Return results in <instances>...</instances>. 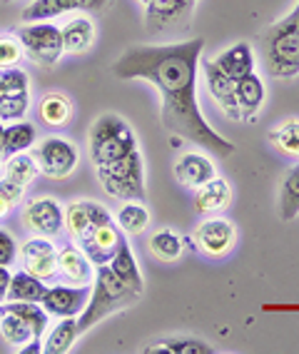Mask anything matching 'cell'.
Masks as SVG:
<instances>
[{
  "label": "cell",
  "mask_w": 299,
  "mask_h": 354,
  "mask_svg": "<svg viewBox=\"0 0 299 354\" xmlns=\"http://www.w3.org/2000/svg\"><path fill=\"white\" fill-rule=\"evenodd\" d=\"M204 38L133 45L113 65L117 80H142L160 93V122L172 138L195 142L217 158L235 155V142L220 135L200 108V60Z\"/></svg>",
  "instance_id": "cell-1"
},
{
  "label": "cell",
  "mask_w": 299,
  "mask_h": 354,
  "mask_svg": "<svg viewBox=\"0 0 299 354\" xmlns=\"http://www.w3.org/2000/svg\"><path fill=\"white\" fill-rule=\"evenodd\" d=\"M262 57L274 80L299 77V0L262 35Z\"/></svg>",
  "instance_id": "cell-2"
},
{
  "label": "cell",
  "mask_w": 299,
  "mask_h": 354,
  "mask_svg": "<svg viewBox=\"0 0 299 354\" xmlns=\"http://www.w3.org/2000/svg\"><path fill=\"white\" fill-rule=\"evenodd\" d=\"M140 299L142 297L137 292H133L130 287H125L120 279L115 277L110 265L95 267V277H93V285H90L88 304H85V310L77 315L80 332L88 335L90 329H95L97 324L105 322L108 317L130 310V307H135Z\"/></svg>",
  "instance_id": "cell-3"
},
{
  "label": "cell",
  "mask_w": 299,
  "mask_h": 354,
  "mask_svg": "<svg viewBox=\"0 0 299 354\" xmlns=\"http://www.w3.org/2000/svg\"><path fill=\"white\" fill-rule=\"evenodd\" d=\"M137 147L140 142H137L133 125L117 113H102L88 130V152L93 170L125 158Z\"/></svg>",
  "instance_id": "cell-4"
},
{
  "label": "cell",
  "mask_w": 299,
  "mask_h": 354,
  "mask_svg": "<svg viewBox=\"0 0 299 354\" xmlns=\"http://www.w3.org/2000/svg\"><path fill=\"white\" fill-rule=\"evenodd\" d=\"M95 177L102 192L110 200L125 203V200H145L147 195V170L142 150H133L125 158L115 160L110 165L95 167Z\"/></svg>",
  "instance_id": "cell-5"
},
{
  "label": "cell",
  "mask_w": 299,
  "mask_h": 354,
  "mask_svg": "<svg viewBox=\"0 0 299 354\" xmlns=\"http://www.w3.org/2000/svg\"><path fill=\"white\" fill-rule=\"evenodd\" d=\"M32 155L38 160L40 175L52 183L68 180L80 165V147L75 140L65 138V135H45L43 140L35 142Z\"/></svg>",
  "instance_id": "cell-6"
},
{
  "label": "cell",
  "mask_w": 299,
  "mask_h": 354,
  "mask_svg": "<svg viewBox=\"0 0 299 354\" xmlns=\"http://www.w3.org/2000/svg\"><path fill=\"white\" fill-rule=\"evenodd\" d=\"M15 35H18L20 45H23L26 60H30L32 65H38L43 70L55 68L60 63V57L65 55L63 38H60V26H55L52 20L26 23Z\"/></svg>",
  "instance_id": "cell-7"
},
{
  "label": "cell",
  "mask_w": 299,
  "mask_h": 354,
  "mask_svg": "<svg viewBox=\"0 0 299 354\" xmlns=\"http://www.w3.org/2000/svg\"><path fill=\"white\" fill-rule=\"evenodd\" d=\"M240 242V230L229 217L207 215L192 232L195 252L204 254L207 259H224L235 252Z\"/></svg>",
  "instance_id": "cell-8"
},
{
  "label": "cell",
  "mask_w": 299,
  "mask_h": 354,
  "mask_svg": "<svg viewBox=\"0 0 299 354\" xmlns=\"http://www.w3.org/2000/svg\"><path fill=\"white\" fill-rule=\"evenodd\" d=\"M20 225L26 227L28 234L38 237H50L57 240L65 232V207L63 203L52 195L30 197L23 209H20Z\"/></svg>",
  "instance_id": "cell-9"
},
{
  "label": "cell",
  "mask_w": 299,
  "mask_h": 354,
  "mask_svg": "<svg viewBox=\"0 0 299 354\" xmlns=\"http://www.w3.org/2000/svg\"><path fill=\"white\" fill-rule=\"evenodd\" d=\"M18 262L23 270H28L35 277L50 282L57 277V245L50 237L28 234L26 240L18 242Z\"/></svg>",
  "instance_id": "cell-10"
},
{
  "label": "cell",
  "mask_w": 299,
  "mask_h": 354,
  "mask_svg": "<svg viewBox=\"0 0 299 354\" xmlns=\"http://www.w3.org/2000/svg\"><path fill=\"white\" fill-rule=\"evenodd\" d=\"M200 82L204 85L210 100L215 102V108L232 122H240V108H237V95H235V80L224 75L222 70L212 63V57L200 60Z\"/></svg>",
  "instance_id": "cell-11"
},
{
  "label": "cell",
  "mask_w": 299,
  "mask_h": 354,
  "mask_svg": "<svg viewBox=\"0 0 299 354\" xmlns=\"http://www.w3.org/2000/svg\"><path fill=\"white\" fill-rule=\"evenodd\" d=\"M60 38H63L65 55H88L97 43V23L93 13L75 10V13L65 15V20L60 23Z\"/></svg>",
  "instance_id": "cell-12"
},
{
  "label": "cell",
  "mask_w": 299,
  "mask_h": 354,
  "mask_svg": "<svg viewBox=\"0 0 299 354\" xmlns=\"http://www.w3.org/2000/svg\"><path fill=\"white\" fill-rule=\"evenodd\" d=\"M172 175L177 180L180 187L185 190H197L204 183H210L212 177L220 175L217 162L202 150H187L182 152L175 165H172Z\"/></svg>",
  "instance_id": "cell-13"
},
{
  "label": "cell",
  "mask_w": 299,
  "mask_h": 354,
  "mask_svg": "<svg viewBox=\"0 0 299 354\" xmlns=\"http://www.w3.org/2000/svg\"><path fill=\"white\" fill-rule=\"evenodd\" d=\"M122 240H125V234H122V230L117 227L113 220V222H105V225L93 227L88 234H83L75 245L88 254V259L93 265L100 267V265H108L110 259H113V254L117 252V247H120Z\"/></svg>",
  "instance_id": "cell-14"
},
{
  "label": "cell",
  "mask_w": 299,
  "mask_h": 354,
  "mask_svg": "<svg viewBox=\"0 0 299 354\" xmlns=\"http://www.w3.org/2000/svg\"><path fill=\"white\" fill-rule=\"evenodd\" d=\"M90 297V287H75V285H48L43 299V310L52 319H63V317H77L85 310Z\"/></svg>",
  "instance_id": "cell-15"
},
{
  "label": "cell",
  "mask_w": 299,
  "mask_h": 354,
  "mask_svg": "<svg viewBox=\"0 0 299 354\" xmlns=\"http://www.w3.org/2000/svg\"><path fill=\"white\" fill-rule=\"evenodd\" d=\"M95 277V265L88 259V254L75 245V242H65L57 247V277L65 285L75 287H90Z\"/></svg>",
  "instance_id": "cell-16"
},
{
  "label": "cell",
  "mask_w": 299,
  "mask_h": 354,
  "mask_svg": "<svg viewBox=\"0 0 299 354\" xmlns=\"http://www.w3.org/2000/svg\"><path fill=\"white\" fill-rule=\"evenodd\" d=\"M235 95L237 108H240V122H255L267 102V82L255 70V73L235 80Z\"/></svg>",
  "instance_id": "cell-17"
},
{
  "label": "cell",
  "mask_w": 299,
  "mask_h": 354,
  "mask_svg": "<svg viewBox=\"0 0 299 354\" xmlns=\"http://www.w3.org/2000/svg\"><path fill=\"white\" fill-rule=\"evenodd\" d=\"M195 0H150L142 10H145V26L147 30L160 32L172 26H180L187 20L195 10Z\"/></svg>",
  "instance_id": "cell-18"
},
{
  "label": "cell",
  "mask_w": 299,
  "mask_h": 354,
  "mask_svg": "<svg viewBox=\"0 0 299 354\" xmlns=\"http://www.w3.org/2000/svg\"><path fill=\"white\" fill-rule=\"evenodd\" d=\"M232 185L224 177H212L210 183H204L202 187L192 190V209L197 212L200 217L217 215V212H224V209L232 205Z\"/></svg>",
  "instance_id": "cell-19"
},
{
  "label": "cell",
  "mask_w": 299,
  "mask_h": 354,
  "mask_svg": "<svg viewBox=\"0 0 299 354\" xmlns=\"http://www.w3.org/2000/svg\"><path fill=\"white\" fill-rule=\"evenodd\" d=\"M212 63L222 70L224 75H229L232 80H240V77L249 75L257 70V53L252 48V43L247 40H237V43L227 45L222 50L212 57Z\"/></svg>",
  "instance_id": "cell-20"
},
{
  "label": "cell",
  "mask_w": 299,
  "mask_h": 354,
  "mask_svg": "<svg viewBox=\"0 0 299 354\" xmlns=\"http://www.w3.org/2000/svg\"><path fill=\"white\" fill-rule=\"evenodd\" d=\"M35 113L48 130H63V127L70 125L73 115H75V105H73L70 95H65L60 90H50L38 100Z\"/></svg>",
  "instance_id": "cell-21"
},
{
  "label": "cell",
  "mask_w": 299,
  "mask_h": 354,
  "mask_svg": "<svg viewBox=\"0 0 299 354\" xmlns=\"http://www.w3.org/2000/svg\"><path fill=\"white\" fill-rule=\"evenodd\" d=\"M108 265L122 285L130 287L133 292H137L140 297L145 295V274H142V267H140V262H137V257H135V250L130 247L128 237L120 242L117 252L113 254V259H110Z\"/></svg>",
  "instance_id": "cell-22"
},
{
  "label": "cell",
  "mask_w": 299,
  "mask_h": 354,
  "mask_svg": "<svg viewBox=\"0 0 299 354\" xmlns=\"http://www.w3.org/2000/svg\"><path fill=\"white\" fill-rule=\"evenodd\" d=\"M83 337L77 317H63L57 319L43 337V354H68L77 344V339Z\"/></svg>",
  "instance_id": "cell-23"
},
{
  "label": "cell",
  "mask_w": 299,
  "mask_h": 354,
  "mask_svg": "<svg viewBox=\"0 0 299 354\" xmlns=\"http://www.w3.org/2000/svg\"><path fill=\"white\" fill-rule=\"evenodd\" d=\"M115 225L122 230L125 237H140L153 225V212L142 200H125L115 212Z\"/></svg>",
  "instance_id": "cell-24"
},
{
  "label": "cell",
  "mask_w": 299,
  "mask_h": 354,
  "mask_svg": "<svg viewBox=\"0 0 299 354\" xmlns=\"http://www.w3.org/2000/svg\"><path fill=\"white\" fill-rule=\"evenodd\" d=\"M147 252L153 254L155 259L160 262H177L182 254H185V234L175 232L170 227H162V230H155L150 234V240H147Z\"/></svg>",
  "instance_id": "cell-25"
},
{
  "label": "cell",
  "mask_w": 299,
  "mask_h": 354,
  "mask_svg": "<svg viewBox=\"0 0 299 354\" xmlns=\"http://www.w3.org/2000/svg\"><path fill=\"white\" fill-rule=\"evenodd\" d=\"M77 10V0H28L20 10L23 23H45V20L65 18Z\"/></svg>",
  "instance_id": "cell-26"
},
{
  "label": "cell",
  "mask_w": 299,
  "mask_h": 354,
  "mask_svg": "<svg viewBox=\"0 0 299 354\" xmlns=\"http://www.w3.org/2000/svg\"><path fill=\"white\" fill-rule=\"evenodd\" d=\"M35 142H38V127L28 122V118L18 122H8L6 130H3V155L6 158L32 150Z\"/></svg>",
  "instance_id": "cell-27"
},
{
  "label": "cell",
  "mask_w": 299,
  "mask_h": 354,
  "mask_svg": "<svg viewBox=\"0 0 299 354\" xmlns=\"http://www.w3.org/2000/svg\"><path fill=\"white\" fill-rule=\"evenodd\" d=\"M0 175L8 177V180H13V183H18V185H23V187H30L40 175L38 160H35V155H32L30 150L10 155V158H6L3 165H0Z\"/></svg>",
  "instance_id": "cell-28"
},
{
  "label": "cell",
  "mask_w": 299,
  "mask_h": 354,
  "mask_svg": "<svg viewBox=\"0 0 299 354\" xmlns=\"http://www.w3.org/2000/svg\"><path fill=\"white\" fill-rule=\"evenodd\" d=\"M48 290L45 279L35 277L28 270H15L10 277V287H8V302H40Z\"/></svg>",
  "instance_id": "cell-29"
},
{
  "label": "cell",
  "mask_w": 299,
  "mask_h": 354,
  "mask_svg": "<svg viewBox=\"0 0 299 354\" xmlns=\"http://www.w3.org/2000/svg\"><path fill=\"white\" fill-rule=\"evenodd\" d=\"M267 142L289 160H299V118H287L269 130Z\"/></svg>",
  "instance_id": "cell-30"
},
{
  "label": "cell",
  "mask_w": 299,
  "mask_h": 354,
  "mask_svg": "<svg viewBox=\"0 0 299 354\" xmlns=\"http://www.w3.org/2000/svg\"><path fill=\"white\" fill-rule=\"evenodd\" d=\"M145 354H157V352H172V354H212L215 347L210 342L200 339V337H165V339H157L153 344H147L142 349Z\"/></svg>",
  "instance_id": "cell-31"
},
{
  "label": "cell",
  "mask_w": 299,
  "mask_h": 354,
  "mask_svg": "<svg viewBox=\"0 0 299 354\" xmlns=\"http://www.w3.org/2000/svg\"><path fill=\"white\" fill-rule=\"evenodd\" d=\"M280 217L292 222L299 217V162L284 172L280 185Z\"/></svg>",
  "instance_id": "cell-32"
},
{
  "label": "cell",
  "mask_w": 299,
  "mask_h": 354,
  "mask_svg": "<svg viewBox=\"0 0 299 354\" xmlns=\"http://www.w3.org/2000/svg\"><path fill=\"white\" fill-rule=\"evenodd\" d=\"M0 307H6V310H10L13 315H18L20 319L32 329L35 339H43L45 332L50 329V315L43 310L40 302H6V304H0Z\"/></svg>",
  "instance_id": "cell-33"
},
{
  "label": "cell",
  "mask_w": 299,
  "mask_h": 354,
  "mask_svg": "<svg viewBox=\"0 0 299 354\" xmlns=\"http://www.w3.org/2000/svg\"><path fill=\"white\" fill-rule=\"evenodd\" d=\"M0 337H3V342H6L10 349H15V352H18L20 347H26L30 339H35L32 329L28 327L18 315L6 310V307H0Z\"/></svg>",
  "instance_id": "cell-34"
},
{
  "label": "cell",
  "mask_w": 299,
  "mask_h": 354,
  "mask_svg": "<svg viewBox=\"0 0 299 354\" xmlns=\"http://www.w3.org/2000/svg\"><path fill=\"white\" fill-rule=\"evenodd\" d=\"M95 227L90 220V200H73L65 207V232L73 242H77L83 234H88Z\"/></svg>",
  "instance_id": "cell-35"
},
{
  "label": "cell",
  "mask_w": 299,
  "mask_h": 354,
  "mask_svg": "<svg viewBox=\"0 0 299 354\" xmlns=\"http://www.w3.org/2000/svg\"><path fill=\"white\" fill-rule=\"evenodd\" d=\"M32 110V90L30 93H15V95H0V122L26 120Z\"/></svg>",
  "instance_id": "cell-36"
},
{
  "label": "cell",
  "mask_w": 299,
  "mask_h": 354,
  "mask_svg": "<svg viewBox=\"0 0 299 354\" xmlns=\"http://www.w3.org/2000/svg\"><path fill=\"white\" fill-rule=\"evenodd\" d=\"M30 73L20 65L15 68H0V95H15V93H30Z\"/></svg>",
  "instance_id": "cell-37"
},
{
  "label": "cell",
  "mask_w": 299,
  "mask_h": 354,
  "mask_svg": "<svg viewBox=\"0 0 299 354\" xmlns=\"http://www.w3.org/2000/svg\"><path fill=\"white\" fill-rule=\"evenodd\" d=\"M26 190L28 187H23V185L0 175V220H6V217L26 200Z\"/></svg>",
  "instance_id": "cell-38"
},
{
  "label": "cell",
  "mask_w": 299,
  "mask_h": 354,
  "mask_svg": "<svg viewBox=\"0 0 299 354\" xmlns=\"http://www.w3.org/2000/svg\"><path fill=\"white\" fill-rule=\"evenodd\" d=\"M23 60H26V53H23V45H20L18 35L3 32L0 35V68H15Z\"/></svg>",
  "instance_id": "cell-39"
},
{
  "label": "cell",
  "mask_w": 299,
  "mask_h": 354,
  "mask_svg": "<svg viewBox=\"0 0 299 354\" xmlns=\"http://www.w3.org/2000/svg\"><path fill=\"white\" fill-rule=\"evenodd\" d=\"M18 262V240L10 230L0 227V265L13 267Z\"/></svg>",
  "instance_id": "cell-40"
},
{
  "label": "cell",
  "mask_w": 299,
  "mask_h": 354,
  "mask_svg": "<svg viewBox=\"0 0 299 354\" xmlns=\"http://www.w3.org/2000/svg\"><path fill=\"white\" fill-rule=\"evenodd\" d=\"M10 277H13V270L6 265H0V304L8 302V287H10Z\"/></svg>",
  "instance_id": "cell-41"
},
{
  "label": "cell",
  "mask_w": 299,
  "mask_h": 354,
  "mask_svg": "<svg viewBox=\"0 0 299 354\" xmlns=\"http://www.w3.org/2000/svg\"><path fill=\"white\" fill-rule=\"evenodd\" d=\"M105 6H108V0H77V10H83V13H100Z\"/></svg>",
  "instance_id": "cell-42"
},
{
  "label": "cell",
  "mask_w": 299,
  "mask_h": 354,
  "mask_svg": "<svg viewBox=\"0 0 299 354\" xmlns=\"http://www.w3.org/2000/svg\"><path fill=\"white\" fill-rule=\"evenodd\" d=\"M20 354H43V339H30L26 347L18 349Z\"/></svg>",
  "instance_id": "cell-43"
},
{
  "label": "cell",
  "mask_w": 299,
  "mask_h": 354,
  "mask_svg": "<svg viewBox=\"0 0 299 354\" xmlns=\"http://www.w3.org/2000/svg\"><path fill=\"white\" fill-rule=\"evenodd\" d=\"M3 130H6V122H0V165L6 160V155H3Z\"/></svg>",
  "instance_id": "cell-44"
},
{
  "label": "cell",
  "mask_w": 299,
  "mask_h": 354,
  "mask_svg": "<svg viewBox=\"0 0 299 354\" xmlns=\"http://www.w3.org/2000/svg\"><path fill=\"white\" fill-rule=\"evenodd\" d=\"M135 3H137V6H140V8H145L147 3H150V0H135Z\"/></svg>",
  "instance_id": "cell-45"
},
{
  "label": "cell",
  "mask_w": 299,
  "mask_h": 354,
  "mask_svg": "<svg viewBox=\"0 0 299 354\" xmlns=\"http://www.w3.org/2000/svg\"><path fill=\"white\" fill-rule=\"evenodd\" d=\"M0 3H15V0H0Z\"/></svg>",
  "instance_id": "cell-46"
},
{
  "label": "cell",
  "mask_w": 299,
  "mask_h": 354,
  "mask_svg": "<svg viewBox=\"0 0 299 354\" xmlns=\"http://www.w3.org/2000/svg\"><path fill=\"white\" fill-rule=\"evenodd\" d=\"M195 3H200V0H195Z\"/></svg>",
  "instance_id": "cell-47"
}]
</instances>
